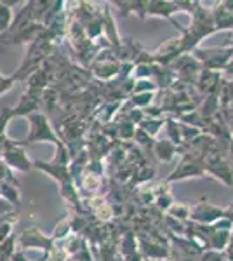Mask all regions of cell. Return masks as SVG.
Instances as JSON below:
<instances>
[{
  "mask_svg": "<svg viewBox=\"0 0 233 261\" xmlns=\"http://www.w3.org/2000/svg\"><path fill=\"white\" fill-rule=\"evenodd\" d=\"M30 122H32V133H30L28 141H50L58 145L59 141L56 140L53 129L49 127V122L44 115L33 113V115H30Z\"/></svg>",
  "mask_w": 233,
  "mask_h": 261,
  "instance_id": "1",
  "label": "cell"
},
{
  "mask_svg": "<svg viewBox=\"0 0 233 261\" xmlns=\"http://www.w3.org/2000/svg\"><path fill=\"white\" fill-rule=\"evenodd\" d=\"M205 172V169H202L200 164H195L192 161H183L179 164V167L169 176L167 183H172V181H177V179H186L190 176H202Z\"/></svg>",
  "mask_w": 233,
  "mask_h": 261,
  "instance_id": "2",
  "label": "cell"
},
{
  "mask_svg": "<svg viewBox=\"0 0 233 261\" xmlns=\"http://www.w3.org/2000/svg\"><path fill=\"white\" fill-rule=\"evenodd\" d=\"M4 159H6V164L9 167H16L19 171H28L32 169V162L28 161L27 153L19 148H11V150H6L4 153Z\"/></svg>",
  "mask_w": 233,
  "mask_h": 261,
  "instance_id": "3",
  "label": "cell"
},
{
  "mask_svg": "<svg viewBox=\"0 0 233 261\" xmlns=\"http://www.w3.org/2000/svg\"><path fill=\"white\" fill-rule=\"evenodd\" d=\"M21 242H23V247H40V249H50L49 246H53L54 241L45 239L39 230L30 228L27 231H23Z\"/></svg>",
  "mask_w": 233,
  "mask_h": 261,
  "instance_id": "4",
  "label": "cell"
},
{
  "mask_svg": "<svg viewBox=\"0 0 233 261\" xmlns=\"http://www.w3.org/2000/svg\"><path fill=\"white\" fill-rule=\"evenodd\" d=\"M190 216H192L193 220H197V221L211 223V221H214L216 218L221 216V209H216V207H213V205H209V204H205V205L202 204V205H197Z\"/></svg>",
  "mask_w": 233,
  "mask_h": 261,
  "instance_id": "5",
  "label": "cell"
},
{
  "mask_svg": "<svg viewBox=\"0 0 233 261\" xmlns=\"http://www.w3.org/2000/svg\"><path fill=\"white\" fill-rule=\"evenodd\" d=\"M155 151L159 155L160 161H171L174 157L176 150H174V143H171L169 140H164V141H159L155 146Z\"/></svg>",
  "mask_w": 233,
  "mask_h": 261,
  "instance_id": "6",
  "label": "cell"
},
{
  "mask_svg": "<svg viewBox=\"0 0 233 261\" xmlns=\"http://www.w3.org/2000/svg\"><path fill=\"white\" fill-rule=\"evenodd\" d=\"M99 185H101V178H99V174H96L94 171H89L86 174L82 176V188L84 190H87V192H91V193H94L97 192V188H99Z\"/></svg>",
  "mask_w": 233,
  "mask_h": 261,
  "instance_id": "7",
  "label": "cell"
},
{
  "mask_svg": "<svg viewBox=\"0 0 233 261\" xmlns=\"http://www.w3.org/2000/svg\"><path fill=\"white\" fill-rule=\"evenodd\" d=\"M169 214L176 216L177 220H186V218H190V214H192V209L186 204H172L171 207H169Z\"/></svg>",
  "mask_w": 233,
  "mask_h": 261,
  "instance_id": "8",
  "label": "cell"
},
{
  "mask_svg": "<svg viewBox=\"0 0 233 261\" xmlns=\"http://www.w3.org/2000/svg\"><path fill=\"white\" fill-rule=\"evenodd\" d=\"M18 2H21V0H0V4H4V6H7V7L16 6Z\"/></svg>",
  "mask_w": 233,
  "mask_h": 261,
  "instance_id": "9",
  "label": "cell"
},
{
  "mask_svg": "<svg viewBox=\"0 0 233 261\" xmlns=\"http://www.w3.org/2000/svg\"><path fill=\"white\" fill-rule=\"evenodd\" d=\"M145 261H148V259H145Z\"/></svg>",
  "mask_w": 233,
  "mask_h": 261,
  "instance_id": "10",
  "label": "cell"
}]
</instances>
